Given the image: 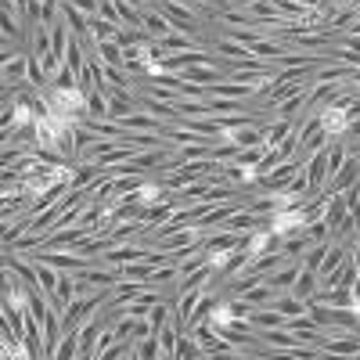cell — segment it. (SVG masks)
<instances>
[{
    "instance_id": "cell-5",
    "label": "cell",
    "mask_w": 360,
    "mask_h": 360,
    "mask_svg": "<svg viewBox=\"0 0 360 360\" xmlns=\"http://www.w3.org/2000/svg\"><path fill=\"white\" fill-rule=\"evenodd\" d=\"M144 29H148V33H152L155 40H162V37L173 33V22H169L159 8H144Z\"/></svg>"
},
{
    "instance_id": "cell-15",
    "label": "cell",
    "mask_w": 360,
    "mask_h": 360,
    "mask_svg": "<svg viewBox=\"0 0 360 360\" xmlns=\"http://www.w3.org/2000/svg\"><path fill=\"white\" fill-rule=\"evenodd\" d=\"M137 356H162V346H159V335H148L137 342Z\"/></svg>"
},
{
    "instance_id": "cell-18",
    "label": "cell",
    "mask_w": 360,
    "mask_h": 360,
    "mask_svg": "<svg viewBox=\"0 0 360 360\" xmlns=\"http://www.w3.org/2000/svg\"><path fill=\"white\" fill-rule=\"evenodd\" d=\"M353 295H356V303H360V278H356V285H353Z\"/></svg>"
},
{
    "instance_id": "cell-6",
    "label": "cell",
    "mask_w": 360,
    "mask_h": 360,
    "mask_svg": "<svg viewBox=\"0 0 360 360\" xmlns=\"http://www.w3.org/2000/svg\"><path fill=\"white\" fill-rule=\"evenodd\" d=\"M346 217H349L346 198H342V195H328V205H324V224H328V231L342 227V220H346Z\"/></svg>"
},
{
    "instance_id": "cell-10",
    "label": "cell",
    "mask_w": 360,
    "mask_h": 360,
    "mask_svg": "<svg viewBox=\"0 0 360 360\" xmlns=\"http://www.w3.org/2000/svg\"><path fill=\"white\" fill-rule=\"evenodd\" d=\"M317 288H321V278L314 274V270H307V266H303V270H299V278H295V285H292V292H295L299 299H310Z\"/></svg>"
},
{
    "instance_id": "cell-3",
    "label": "cell",
    "mask_w": 360,
    "mask_h": 360,
    "mask_svg": "<svg viewBox=\"0 0 360 360\" xmlns=\"http://www.w3.org/2000/svg\"><path fill=\"white\" fill-rule=\"evenodd\" d=\"M101 173H105V166H101V162H79V166H72V191L90 188Z\"/></svg>"
},
{
    "instance_id": "cell-4",
    "label": "cell",
    "mask_w": 360,
    "mask_h": 360,
    "mask_svg": "<svg viewBox=\"0 0 360 360\" xmlns=\"http://www.w3.org/2000/svg\"><path fill=\"white\" fill-rule=\"evenodd\" d=\"M270 307L281 310L285 317H299V314H307V299H299L295 292H278L274 299H270Z\"/></svg>"
},
{
    "instance_id": "cell-1",
    "label": "cell",
    "mask_w": 360,
    "mask_h": 360,
    "mask_svg": "<svg viewBox=\"0 0 360 360\" xmlns=\"http://www.w3.org/2000/svg\"><path fill=\"white\" fill-rule=\"evenodd\" d=\"M360 180V152H349L346 155V162H342V169L335 173V176H328V184H324V191H332V195H342L349 184H356Z\"/></svg>"
},
{
    "instance_id": "cell-17",
    "label": "cell",
    "mask_w": 360,
    "mask_h": 360,
    "mask_svg": "<svg viewBox=\"0 0 360 360\" xmlns=\"http://www.w3.org/2000/svg\"><path fill=\"white\" fill-rule=\"evenodd\" d=\"M349 83H353V86L360 90V69H353V72H349Z\"/></svg>"
},
{
    "instance_id": "cell-12",
    "label": "cell",
    "mask_w": 360,
    "mask_h": 360,
    "mask_svg": "<svg viewBox=\"0 0 360 360\" xmlns=\"http://www.w3.org/2000/svg\"><path fill=\"white\" fill-rule=\"evenodd\" d=\"M86 115L90 119H108V94L90 90V94H86Z\"/></svg>"
},
{
    "instance_id": "cell-11",
    "label": "cell",
    "mask_w": 360,
    "mask_h": 360,
    "mask_svg": "<svg viewBox=\"0 0 360 360\" xmlns=\"http://www.w3.org/2000/svg\"><path fill=\"white\" fill-rule=\"evenodd\" d=\"M159 346H162V356H173L176 353V339H180V328L173 324V321H166L162 328H159Z\"/></svg>"
},
{
    "instance_id": "cell-2",
    "label": "cell",
    "mask_w": 360,
    "mask_h": 360,
    "mask_svg": "<svg viewBox=\"0 0 360 360\" xmlns=\"http://www.w3.org/2000/svg\"><path fill=\"white\" fill-rule=\"evenodd\" d=\"M238 245H242V234H238V231L220 227L217 234H205V249L213 252V256H227V252L238 249Z\"/></svg>"
},
{
    "instance_id": "cell-13",
    "label": "cell",
    "mask_w": 360,
    "mask_h": 360,
    "mask_svg": "<svg viewBox=\"0 0 360 360\" xmlns=\"http://www.w3.org/2000/svg\"><path fill=\"white\" fill-rule=\"evenodd\" d=\"M98 58L105 65H123V47H119L115 40H101L98 44Z\"/></svg>"
},
{
    "instance_id": "cell-7",
    "label": "cell",
    "mask_w": 360,
    "mask_h": 360,
    "mask_svg": "<svg viewBox=\"0 0 360 360\" xmlns=\"http://www.w3.org/2000/svg\"><path fill=\"white\" fill-rule=\"evenodd\" d=\"M266 127V123H263ZM263 127H238V130H231V134H224L227 141H234L238 148H259L263 144Z\"/></svg>"
},
{
    "instance_id": "cell-16",
    "label": "cell",
    "mask_w": 360,
    "mask_h": 360,
    "mask_svg": "<svg viewBox=\"0 0 360 360\" xmlns=\"http://www.w3.org/2000/svg\"><path fill=\"white\" fill-rule=\"evenodd\" d=\"M101 18H108V22H115V25H123V18H119V8H115V0H101V11H98Z\"/></svg>"
},
{
    "instance_id": "cell-14",
    "label": "cell",
    "mask_w": 360,
    "mask_h": 360,
    "mask_svg": "<svg viewBox=\"0 0 360 360\" xmlns=\"http://www.w3.org/2000/svg\"><path fill=\"white\" fill-rule=\"evenodd\" d=\"M238 108H245V101H238V98H213V94H209V115H227V112H238Z\"/></svg>"
},
{
    "instance_id": "cell-8",
    "label": "cell",
    "mask_w": 360,
    "mask_h": 360,
    "mask_svg": "<svg viewBox=\"0 0 360 360\" xmlns=\"http://www.w3.org/2000/svg\"><path fill=\"white\" fill-rule=\"evenodd\" d=\"M119 29H123V25H115V22H108V18H101V15H90V37H94V44L115 40Z\"/></svg>"
},
{
    "instance_id": "cell-19",
    "label": "cell",
    "mask_w": 360,
    "mask_h": 360,
    "mask_svg": "<svg viewBox=\"0 0 360 360\" xmlns=\"http://www.w3.org/2000/svg\"><path fill=\"white\" fill-rule=\"evenodd\" d=\"M234 4H238V8H249V4H252V0H234Z\"/></svg>"
},
{
    "instance_id": "cell-9",
    "label": "cell",
    "mask_w": 360,
    "mask_h": 360,
    "mask_svg": "<svg viewBox=\"0 0 360 360\" xmlns=\"http://www.w3.org/2000/svg\"><path fill=\"white\" fill-rule=\"evenodd\" d=\"M307 94H310V90H299V94L285 98V101L274 108V115H278V119H292V123H295V112H307Z\"/></svg>"
}]
</instances>
